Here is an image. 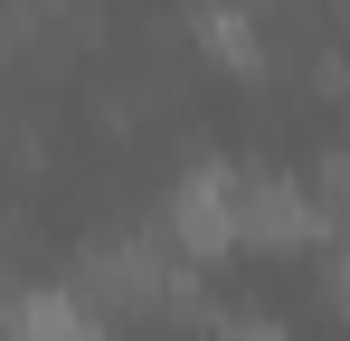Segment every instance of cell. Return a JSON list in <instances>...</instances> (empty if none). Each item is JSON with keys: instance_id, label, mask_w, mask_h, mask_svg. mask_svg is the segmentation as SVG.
I'll return each mask as SVG.
<instances>
[{"instance_id": "3", "label": "cell", "mask_w": 350, "mask_h": 341, "mask_svg": "<svg viewBox=\"0 0 350 341\" xmlns=\"http://www.w3.org/2000/svg\"><path fill=\"white\" fill-rule=\"evenodd\" d=\"M0 341H95V313H85V294L38 284V294H19L0 313Z\"/></svg>"}, {"instance_id": "1", "label": "cell", "mask_w": 350, "mask_h": 341, "mask_svg": "<svg viewBox=\"0 0 350 341\" xmlns=\"http://www.w3.org/2000/svg\"><path fill=\"white\" fill-rule=\"evenodd\" d=\"M312 237H332V209H322V190H303L293 170H246V190H237V247H312Z\"/></svg>"}, {"instance_id": "6", "label": "cell", "mask_w": 350, "mask_h": 341, "mask_svg": "<svg viewBox=\"0 0 350 341\" xmlns=\"http://www.w3.org/2000/svg\"><path fill=\"white\" fill-rule=\"evenodd\" d=\"M332 303L350 313V227H332Z\"/></svg>"}, {"instance_id": "2", "label": "cell", "mask_w": 350, "mask_h": 341, "mask_svg": "<svg viewBox=\"0 0 350 341\" xmlns=\"http://www.w3.org/2000/svg\"><path fill=\"white\" fill-rule=\"evenodd\" d=\"M237 190H246L237 162H199L171 190V247L180 256H228L237 247Z\"/></svg>"}, {"instance_id": "4", "label": "cell", "mask_w": 350, "mask_h": 341, "mask_svg": "<svg viewBox=\"0 0 350 341\" xmlns=\"http://www.w3.org/2000/svg\"><path fill=\"white\" fill-rule=\"evenodd\" d=\"M199 48L228 57V66H256V29H246V10H199Z\"/></svg>"}, {"instance_id": "5", "label": "cell", "mask_w": 350, "mask_h": 341, "mask_svg": "<svg viewBox=\"0 0 350 341\" xmlns=\"http://www.w3.org/2000/svg\"><path fill=\"white\" fill-rule=\"evenodd\" d=\"M218 341H284V323H265V313H228Z\"/></svg>"}]
</instances>
